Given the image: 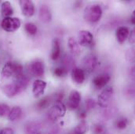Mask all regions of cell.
I'll use <instances>...</instances> for the list:
<instances>
[{"instance_id": "6da1fadb", "label": "cell", "mask_w": 135, "mask_h": 134, "mask_svg": "<svg viewBox=\"0 0 135 134\" xmlns=\"http://www.w3.org/2000/svg\"><path fill=\"white\" fill-rule=\"evenodd\" d=\"M66 106L62 101H56L47 112L48 118L52 122H56L63 118L66 113Z\"/></svg>"}, {"instance_id": "7a4b0ae2", "label": "cell", "mask_w": 135, "mask_h": 134, "mask_svg": "<svg viewBox=\"0 0 135 134\" xmlns=\"http://www.w3.org/2000/svg\"><path fill=\"white\" fill-rule=\"evenodd\" d=\"M102 16V9L99 5L93 4L86 6L83 12V17L86 21L96 23L100 21Z\"/></svg>"}, {"instance_id": "3957f363", "label": "cell", "mask_w": 135, "mask_h": 134, "mask_svg": "<svg viewBox=\"0 0 135 134\" xmlns=\"http://www.w3.org/2000/svg\"><path fill=\"white\" fill-rule=\"evenodd\" d=\"M24 73V70L22 65L17 63L13 62H7L2 70L1 75L3 78H9L11 77H17Z\"/></svg>"}, {"instance_id": "277c9868", "label": "cell", "mask_w": 135, "mask_h": 134, "mask_svg": "<svg viewBox=\"0 0 135 134\" xmlns=\"http://www.w3.org/2000/svg\"><path fill=\"white\" fill-rule=\"evenodd\" d=\"M113 93H114V90L112 86H107L104 88L98 97V106H100L102 108L108 107Z\"/></svg>"}, {"instance_id": "5b68a950", "label": "cell", "mask_w": 135, "mask_h": 134, "mask_svg": "<svg viewBox=\"0 0 135 134\" xmlns=\"http://www.w3.org/2000/svg\"><path fill=\"white\" fill-rule=\"evenodd\" d=\"M21 21L18 18L16 17H6L3 18L1 26L3 30H5L7 32H13L19 29L21 27Z\"/></svg>"}, {"instance_id": "8992f818", "label": "cell", "mask_w": 135, "mask_h": 134, "mask_svg": "<svg viewBox=\"0 0 135 134\" xmlns=\"http://www.w3.org/2000/svg\"><path fill=\"white\" fill-rule=\"evenodd\" d=\"M82 65L84 71H86L87 72H92L98 65V58L93 54L87 55L83 59Z\"/></svg>"}, {"instance_id": "52a82bcc", "label": "cell", "mask_w": 135, "mask_h": 134, "mask_svg": "<svg viewBox=\"0 0 135 134\" xmlns=\"http://www.w3.org/2000/svg\"><path fill=\"white\" fill-rule=\"evenodd\" d=\"M29 71L31 74L35 77H42L44 75L45 68H44V64L42 61L39 60H35L29 64Z\"/></svg>"}, {"instance_id": "ba28073f", "label": "cell", "mask_w": 135, "mask_h": 134, "mask_svg": "<svg viewBox=\"0 0 135 134\" xmlns=\"http://www.w3.org/2000/svg\"><path fill=\"white\" fill-rule=\"evenodd\" d=\"M81 101V96L80 93L76 90H71L68 100L67 107L70 110H75L79 107Z\"/></svg>"}, {"instance_id": "9c48e42d", "label": "cell", "mask_w": 135, "mask_h": 134, "mask_svg": "<svg viewBox=\"0 0 135 134\" xmlns=\"http://www.w3.org/2000/svg\"><path fill=\"white\" fill-rule=\"evenodd\" d=\"M19 5L24 16L27 17H32L35 13V6L33 2L29 0H20Z\"/></svg>"}, {"instance_id": "30bf717a", "label": "cell", "mask_w": 135, "mask_h": 134, "mask_svg": "<svg viewBox=\"0 0 135 134\" xmlns=\"http://www.w3.org/2000/svg\"><path fill=\"white\" fill-rule=\"evenodd\" d=\"M94 36L89 31L82 30L78 33V42L80 46H88L91 45Z\"/></svg>"}, {"instance_id": "8fae6325", "label": "cell", "mask_w": 135, "mask_h": 134, "mask_svg": "<svg viewBox=\"0 0 135 134\" xmlns=\"http://www.w3.org/2000/svg\"><path fill=\"white\" fill-rule=\"evenodd\" d=\"M46 87V82L41 79H36L32 84V93L34 97L38 98L43 95Z\"/></svg>"}, {"instance_id": "7c38bea8", "label": "cell", "mask_w": 135, "mask_h": 134, "mask_svg": "<svg viewBox=\"0 0 135 134\" xmlns=\"http://www.w3.org/2000/svg\"><path fill=\"white\" fill-rule=\"evenodd\" d=\"M110 79H111V77L108 74H107V73L101 74V75L96 76L93 79V84L95 87H97L98 89L104 88L108 84V82L110 81Z\"/></svg>"}, {"instance_id": "4fadbf2b", "label": "cell", "mask_w": 135, "mask_h": 134, "mask_svg": "<svg viewBox=\"0 0 135 134\" xmlns=\"http://www.w3.org/2000/svg\"><path fill=\"white\" fill-rule=\"evenodd\" d=\"M22 90L14 82V83H10L5 85L3 86V92L5 95L8 97H13L17 94H18Z\"/></svg>"}, {"instance_id": "5bb4252c", "label": "cell", "mask_w": 135, "mask_h": 134, "mask_svg": "<svg viewBox=\"0 0 135 134\" xmlns=\"http://www.w3.org/2000/svg\"><path fill=\"white\" fill-rule=\"evenodd\" d=\"M39 19L43 23H49L52 19V14L50 12V9L48 6L43 4L39 8L38 12Z\"/></svg>"}, {"instance_id": "9a60e30c", "label": "cell", "mask_w": 135, "mask_h": 134, "mask_svg": "<svg viewBox=\"0 0 135 134\" xmlns=\"http://www.w3.org/2000/svg\"><path fill=\"white\" fill-rule=\"evenodd\" d=\"M72 80L76 84H82L85 81V71L79 67H75L71 71Z\"/></svg>"}, {"instance_id": "2e32d148", "label": "cell", "mask_w": 135, "mask_h": 134, "mask_svg": "<svg viewBox=\"0 0 135 134\" xmlns=\"http://www.w3.org/2000/svg\"><path fill=\"white\" fill-rule=\"evenodd\" d=\"M41 129V124L38 121H32L28 122L25 127V134H37Z\"/></svg>"}, {"instance_id": "e0dca14e", "label": "cell", "mask_w": 135, "mask_h": 134, "mask_svg": "<svg viewBox=\"0 0 135 134\" xmlns=\"http://www.w3.org/2000/svg\"><path fill=\"white\" fill-rule=\"evenodd\" d=\"M68 46L69 50L71 51V53L74 55V56H79L81 53V49H80V46L78 42V41L73 38V37H70L68 40Z\"/></svg>"}, {"instance_id": "ac0fdd59", "label": "cell", "mask_w": 135, "mask_h": 134, "mask_svg": "<svg viewBox=\"0 0 135 134\" xmlns=\"http://www.w3.org/2000/svg\"><path fill=\"white\" fill-rule=\"evenodd\" d=\"M61 55V43L58 38H55L52 43V50H51V59L56 61L59 58Z\"/></svg>"}, {"instance_id": "d6986e66", "label": "cell", "mask_w": 135, "mask_h": 134, "mask_svg": "<svg viewBox=\"0 0 135 134\" xmlns=\"http://www.w3.org/2000/svg\"><path fill=\"white\" fill-rule=\"evenodd\" d=\"M130 32L126 27H119L116 30V39L119 43H123L129 37Z\"/></svg>"}, {"instance_id": "ffe728a7", "label": "cell", "mask_w": 135, "mask_h": 134, "mask_svg": "<svg viewBox=\"0 0 135 134\" xmlns=\"http://www.w3.org/2000/svg\"><path fill=\"white\" fill-rule=\"evenodd\" d=\"M13 13V10L11 6V3L8 1L3 2L1 5V14L2 16L6 17H10V16Z\"/></svg>"}, {"instance_id": "44dd1931", "label": "cell", "mask_w": 135, "mask_h": 134, "mask_svg": "<svg viewBox=\"0 0 135 134\" xmlns=\"http://www.w3.org/2000/svg\"><path fill=\"white\" fill-rule=\"evenodd\" d=\"M89 130V125L85 120L79 122L74 128L72 133L74 134H86Z\"/></svg>"}, {"instance_id": "7402d4cb", "label": "cell", "mask_w": 135, "mask_h": 134, "mask_svg": "<svg viewBox=\"0 0 135 134\" xmlns=\"http://www.w3.org/2000/svg\"><path fill=\"white\" fill-rule=\"evenodd\" d=\"M22 115V110L20 107H13L11 110L10 112L8 115V118L11 122H15L20 119V118Z\"/></svg>"}, {"instance_id": "603a6c76", "label": "cell", "mask_w": 135, "mask_h": 134, "mask_svg": "<svg viewBox=\"0 0 135 134\" xmlns=\"http://www.w3.org/2000/svg\"><path fill=\"white\" fill-rule=\"evenodd\" d=\"M15 78V83L23 90H25L27 86L28 85V82H29V78L23 73L17 77L14 78Z\"/></svg>"}, {"instance_id": "cb8c5ba5", "label": "cell", "mask_w": 135, "mask_h": 134, "mask_svg": "<svg viewBox=\"0 0 135 134\" xmlns=\"http://www.w3.org/2000/svg\"><path fill=\"white\" fill-rule=\"evenodd\" d=\"M128 123H129V122H128L127 118L123 117V118H119V119L115 122V128H116V129L120 130H125V129L127 127Z\"/></svg>"}, {"instance_id": "d4e9b609", "label": "cell", "mask_w": 135, "mask_h": 134, "mask_svg": "<svg viewBox=\"0 0 135 134\" xmlns=\"http://www.w3.org/2000/svg\"><path fill=\"white\" fill-rule=\"evenodd\" d=\"M126 60L130 64L135 63V48L129 49L126 53Z\"/></svg>"}, {"instance_id": "484cf974", "label": "cell", "mask_w": 135, "mask_h": 134, "mask_svg": "<svg viewBox=\"0 0 135 134\" xmlns=\"http://www.w3.org/2000/svg\"><path fill=\"white\" fill-rule=\"evenodd\" d=\"M25 29L26 31V32L31 35H34L37 33V27L35 24H34L33 23H27L25 25Z\"/></svg>"}, {"instance_id": "4316f807", "label": "cell", "mask_w": 135, "mask_h": 134, "mask_svg": "<svg viewBox=\"0 0 135 134\" xmlns=\"http://www.w3.org/2000/svg\"><path fill=\"white\" fill-rule=\"evenodd\" d=\"M10 108L9 105L6 103H0V117H8L9 112H10Z\"/></svg>"}, {"instance_id": "83f0119b", "label": "cell", "mask_w": 135, "mask_h": 134, "mask_svg": "<svg viewBox=\"0 0 135 134\" xmlns=\"http://www.w3.org/2000/svg\"><path fill=\"white\" fill-rule=\"evenodd\" d=\"M50 104V98L49 97H44L42 99H41L40 101L38 102L37 103V108L39 110L44 109L46 107H47Z\"/></svg>"}, {"instance_id": "f1b7e54d", "label": "cell", "mask_w": 135, "mask_h": 134, "mask_svg": "<svg viewBox=\"0 0 135 134\" xmlns=\"http://www.w3.org/2000/svg\"><path fill=\"white\" fill-rule=\"evenodd\" d=\"M93 132L94 134H104L105 131V128L104 126L101 124V123H98L95 124L93 127Z\"/></svg>"}, {"instance_id": "f546056e", "label": "cell", "mask_w": 135, "mask_h": 134, "mask_svg": "<svg viewBox=\"0 0 135 134\" xmlns=\"http://www.w3.org/2000/svg\"><path fill=\"white\" fill-rule=\"evenodd\" d=\"M67 72L68 70L65 67H58L55 68L54 71V74L57 77H63L66 75Z\"/></svg>"}, {"instance_id": "4dcf8cb0", "label": "cell", "mask_w": 135, "mask_h": 134, "mask_svg": "<svg viewBox=\"0 0 135 134\" xmlns=\"http://www.w3.org/2000/svg\"><path fill=\"white\" fill-rule=\"evenodd\" d=\"M96 105H97V103L94 99L90 98L86 101V110H88V111L94 109L96 107Z\"/></svg>"}, {"instance_id": "1f68e13d", "label": "cell", "mask_w": 135, "mask_h": 134, "mask_svg": "<svg viewBox=\"0 0 135 134\" xmlns=\"http://www.w3.org/2000/svg\"><path fill=\"white\" fill-rule=\"evenodd\" d=\"M129 42L131 44H135V29L129 34Z\"/></svg>"}, {"instance_id": "d6a6232c", "label": "cell", "mask_w": 135, "mask_h": 134, "mask_svg": "<svg viewBox=\"0 0 135 134\" xmlns=\"http://www.w3.org/2000/svg\"><path fill=\"white\" fill-rule=\"evenodd\" d=\"M0 134H14L11 128H4L0 131Z\"/></svg>"}, {"instance_id": "836d02e7", "label": "cell", "mask_w": 135, "mask_h": 134, "mask_svg": "<svg viewBox=\"0 0 135 134\" xmlns=\"http://www.w3.org/2000/svg\"><path fill=\"white\" fill-rule=\"evenodd\" d=\"M130 75H131V78L134 81H135V65L131 69Z\"/></svg>"}, {"instance_id": "e575fe53", "label": "cell", "mask_w": 135, "mask_h": 134, "mask_svg": "<svg viewBox=\"0 0 135 134\" xmlns=\"http://www.w3.org/2000/svg\"><path fill=\"white\" fill-rule=\"evenodd\" d=\"M131 22L133 24H135V9L134 10L133 13H132L131 18Z\"/></svg>"}, {"instance_id": "d590c367", "label": "cell", "mask_w": 135, "mask_h": 134, "mask_svg": "<svg viewBox=\"0 0 135 134\" xmlns=\"http://www.w3.org/2000/svg\"><path fill=\"white\" fill-rule=\"evenodd\" d=\"M104 134H109V133H107V132H105Z\"/></svg>"}, {"instance_id": "8d00e7d4", "label": "cell", "mask_w": 135, "mask_h": 134, "mask_svg": "<svg viewBox=\"0 0 135 134\" xmlns=\"http://www.w3.org/2000/svg\"><path fill=\"white\" fill-rule=\"evenodd\" d=\"M37 134H42V133H37Z\"/></svg>"}]
</instances>
